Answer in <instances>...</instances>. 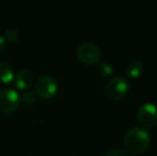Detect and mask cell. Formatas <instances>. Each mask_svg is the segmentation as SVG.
<instances>
[{
  "instance_id": "1",
  "label": "cell",
  "mask_w": 157,
  "mask_h": 156,
  "mask_svg": "<svg viewBox=\"0 0 157 156\" xmlns=\"http://www.w3.org/2000/svg\"><path fill=\"white\" fill-rule=\"evenodd\" d=\"M150 144V135L142 127H132L128 129L124 137L125 149L129 153L138 155L143 153Z\"/></svg>"
},
{
  "instance_id": "2",
  "label": "cell",
  "mask_w": 157,
  "mask_h": 156,
  "mask_svg": "<svg viewBox=\"0 0 157 156\" xmlns=\"http://www.w3.org/2000/svg\"><path fill=\"white\" fill-rule=\"evenodd\" d=\"M129 90V83L122 76L111 78L107 83L106 93L108 97L113 101H121L124 98Z\"/></svg>"
},
{
  "instance_id": "3",
  "label": "cell",
  "mask_w": 157,
  "mask_h": 156,
  "mask_svg": "<svg viewBox=\"0 0 157 156\" xmlns=\"http://www.w3.org/2000/svg\"><path fill=\"white\" fill-rule=\"evenodd\" d=\"M101 50L92 43H85L77 49V58L81 63L87 65H93L101 60Z\"/></svg>"
},
{
  "instance_id": "4",
  "label": "cell",
  "mask_w": 157,
  "mask_h": 156,
  "mask_svg": "<svg viewBox=\"0 0 157 156\" xmlns=\"http://www.w3.org/2000/svg\"><path fill=\"white\" fill-rule=\"evenodd\" d=\"M18 93L13 89H3L0 91V111L2 113H13L19 107Z\"/></svg>"
},
{
  "instance_id": "5",
  "label": "cell",
  "mask_w": 157,
  "mask_h": 156,
  "mask_svg": "<svg viewBox=\"0 0 157 156\" xmlns=\"http://www.w3.org/2000/svg\"><path fill=\"white\" fill-rule=\"evenodd\" d=\"M58 85L56 80L50 76H41L35 82V92L40 97L49 100L56 95Z\"/></svg>"
},
{
  "instance_id": "6",
  "label": "cell",
  "mask_w": 157,
  "mask_h": 156,
  "mask_svg": "<svg viewBox=\"0 0 157 156\" xmlns=\"http://www.w3.org/2000/svg\"><path fill=\"white\" fill-rule=\"evenodd\" d=\"M138 122L145 128L153 127L157 123V107L152 103L140 105L137 111Z\"/></svg>"
},
{
  "instance_id": "7",
  "label": "cell",
  "mask_w": 157,
  "mask_h": 156,
  "mask_svg": "<svg viewBox=\"0 0 157 156\" xmlns=\"http://www.w3.org/2000/svg\"><path fill=\"white\" fill-rule=\"evenodd\" d=\"M34 76L30 70H21L15 76V85L18 90H26L32 86Z\"/></svg>"
},
{
  "instance_id": "8",
  "label": "cell",
  "mask_w": 157,
  "mask_h": 156,
  "mask_svg": "<svg viewBox=\"0 0 157 156\" xmlns=\"http://www.w3.org/2000/svg\"><path fill=\"white\" fill-rule=\"evenodd\" d=\"M14 79V72L9 63L0 61V82L9 83Z\"/></svg>"
},
{
  "instance_id": "9",
  "label": "cell",
  "mask_w": 157,
  "mask_h": 156,
  "mask_svg": "<svg viewBox=\"0 0 157 156\" xmlns=\"http://www.w3.org/2000/svg\"><path fill=\"white\" fill-rule=\"evenodd\" d=\"M143 73V64L139 60H134L129 62L126 67V75L128 78L137 79Z\"/></svg>"
},
{
  "instance_id": "10",
  "label": "cell",
  "mask_w": 157,
  "mask_h": 156,
  "mask_svg": "<svg viewBox=\"0 0 157 156\" xmlns=\"http://www.w3.org/2000/svg\"><path fill=\"white\" fill-rule=\"evenodd\" d=\"M97 72H98V74L101 77L108 78L112 75L113 70H112L111 65L107 64V63H99L98 67H97Z\"/></svg>"
},
{
  "instance_id": "11",
  "label": "cell",
  "mask_w": 157,
  "mask_h": 156,
  "mask_svg": "<svg viewBox=\"0 0 157 156\" xmlns=\"http://www.w3.org/2000/svg\"><path fill=\"white\" fill-rule=\"evenodd\" d=\"M18 32L15 29H8L4 33V40L10 43H15L18 40Z\"/></svg>"
},
{
  "instance_id": "12",
  "label": "cell",
  "mask_w": 157,
  "mask_h": 156,
  "mask_svg": "<svg viewBox=\"0 0 157 156\" xmlns=\"http://www.w3.org/2000/svg\"><path fill=\"white\" fill-rule=\"evenodd\" d=\"M36 100V96H35V93L34 92H31V91H27L21 95V101H23L25 104L27 105H31L33 103L35 102Z\"/></svg>"
},
{
  "instance_id": "13",
  "label": "cell",
  "mask_w": 157,
  "mask_h": 156,
  "mask_svg": "<svg viewBox=\"0 0 157 156\" xmlns=\"http://www.w3.org/2000/svg\"><path fill=\"white\" fill-rule=\"evenodd\" d=\"M104 156H127L126 153L123 150H120V149H114V150H110L108 151Z\"/></svg>"
},
{
  "instance_id": "14",
  "label": "cell",
  "mask_w": 157,
  "mask_h": 156,
  "mask_svg": "<svg viewBox=\"0 0 157 156\" xmlns=\"http://www.w3.org/2000/svg\"><path fill=\"white\" fill-rule=\"evenodd\" d=\"M4 48H6V40L2 36H0V56L3 54Z\"/></svg>"
}]
</instances>
